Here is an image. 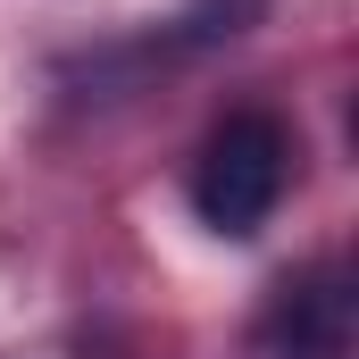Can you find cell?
<instances>
[{"instance_id": "6da1fadb", "label": "cell", "mask_w": 359, "mask_h": 359, "mask_svg": "<svg viewBox=\"0 0 359 359\" xmlns=\"http://www.w3.org/2000/svg\"><path fill=\"white\" fill-rule=\"evenodd\" d=\"M284 184H292V134L268 109H243V117H226L201 142V159H192V209H201L209 234L243 243V234H259L276 217Z\"/></svg>"}, {"instance_id": "7a4b0ae2", "label": "cell", "mask_w": 359, "mask_h": 359, "mask_svg": "<svg viewBox=\"0 0 359 359\" xmlns=\"http://www.w3.org/2000/svg\"><path fill=\"white\" fill-rule=\"evenodd\" d=\"M259 343H268L276 359H343L351 351V292H343V276L318 268V276L276 284Z\"/></svg>"}]
</instances>
